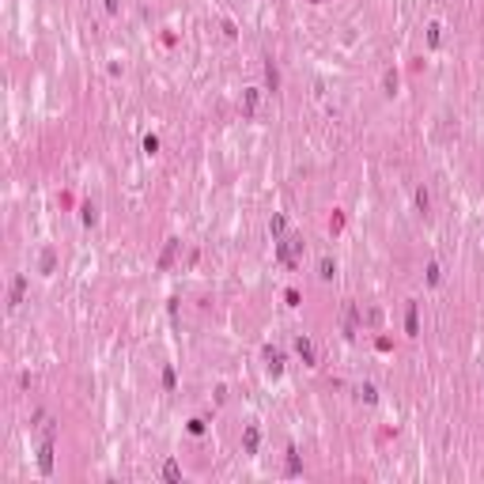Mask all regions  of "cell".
<instances>
[{
    "label": "cell",
    "instance_id": "cell-1",
    "mask_svg": "<svg viewBox=\"0 0 484 484\" xmlns=\"http://www.w3.org/2000/svg\"><path fill=\"white\" fill-rule=\"evenodd\" d=\"M276 257H280L288 269H295L299 257H303V242H299V238H284V242H276Z\"/></svg>",
    "mask_w": 484,
    "mask_h": 484
},
{
    "label": "cell",
    "instance_id": "cell-2",
    "mask_svg": "<svg viewBox=\"0 0 484 484\" xmlns=\"http://www.w3.org/2000/svg\"><path fill=\"white\" fill-rule=\"evenodd\" d=\"M38 469H42V473H50V469H53V442L50 439H46L42 450H38Z\"/></svg>",
    "mask_w": 484,
    "mask_h": 484
},
{
    "label": "cell",
    "instance_id": "cell-3",
    "mask_svg": "<svg viewBox=\"0 0 484 484\" xmlns=\"http://www.w3.org/2000/svg\"><path fill=\"white\" fill-rule=\"evenodd\" d=\"M257 102H261V91H257V87H250V91L242 95V110H246L250 118H254V114H257Z\"/></svg>",
    "mask_w": 484,
    "mask_h": 484
},
{
    "label": "cell",
    "instance_id": "cell-4",
    "mask_svg": "<svg viewBox=\"0 0 484 484\" xmlns=\"http://www.w3.org/2000/svg\"><path fill=\"white\" fill-rule=\"evenodd\" d=\"M295 352L306 359V363H314V344H310L306 337H299V340H295Z\"/></svg>",
    "mask_w": 484,
    "mask_h": 484
},
{
    "label": "cell",
    "instance_id": "cell-5",
    "mask_svg": "<svg viewBox=\"0 0 484 484\" xmlns=\"http://www.w3.org/2000/svg\"><path fill=\"white\" fill-rule=\"evenodd\" d=\"M163 476H167V480H178V476H182V469L174 465V461H167V465H163Z\"/></svg>",
    "mask_w": 484,
    "mask_h": 484
},
{
    "label": "cell",
    "instance_id": "cell-6",
    "mask_svg": "<svg viewBox=\"0 0 484 484\" xmlns=\"http://www.w3.org/2000/svg\"><path fill=\"white\" fill-rule=\"evenodd\" d=\"M246 450H250V454L257 450V427H250V431H246Z\"/></svg>",
    "mask_w": 484,
    "mask_h": 484
},
{
    "label": "cell",
    "instance_id": "cell-7",
    "mask_svg": "<svg viewBox=\"0 0 484 484\" xmlns=\"http://www.w3.org/2000/svg\"><path fill=\"white\" fill-rule=\"evenodd\" d=\"M299 469H303V465H299V454L288 450V473H299Z\"/></svg>",
    "mask_w": 484,
    "mask_h": 484
},
{
    "label": "cell",
    "instance_id": "cell-8",
    "mask_svg": "<svg viewBox=\"0 0 484 484\" xmlns=\"http://www.w3.org/2000/svg\"><path fill=\"white\" fill-rule=\"evenodd\" d=\"M106 8H110V12H114V8H118V0H106Z\"/></svg>",
    "mask_w": 484,
    "mask_h": 484
}]
</instances>
